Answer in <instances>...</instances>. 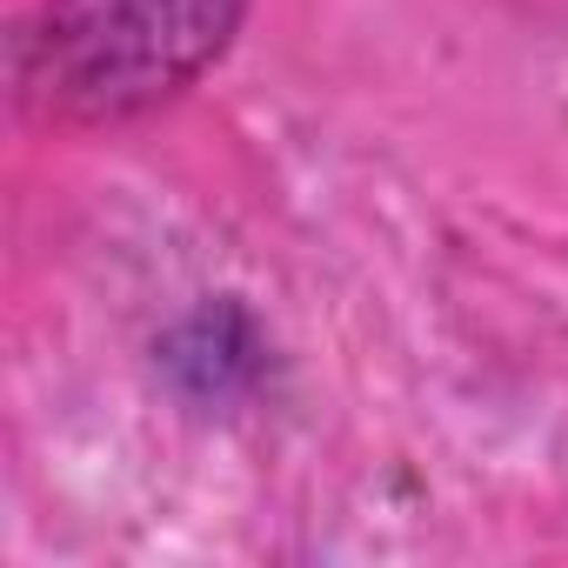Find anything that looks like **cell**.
I'll return each instance as SVG.
<instances>
[{
    "mask_svg": "<svg viewBox=\"0 0 568 568\" xmlns=\"http://www.w3.org/2000/svg\"><path fill=\"white\" fill-rule=\"evenodd\" d=\"M241 14L247 0H48L21 48V94L68 128L134 121L194 88Z\"/></svg>",
    "mask_w": 568,
    "mask_h": 568,
    "instance_id": "cell-1",
    "label": "cell"
}]
</instances>
